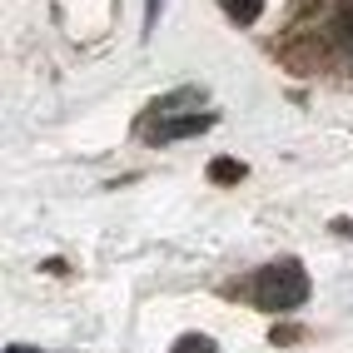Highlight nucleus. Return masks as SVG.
Masks as SVG:
<instances>
[{"mask_svg": "<svg viewBox=\"0 0 353 353\" xmlns=\"http://www.w3.org/2000/svg\"><path fill=\"white\" fill-rule=\"evenodd\" d=\"M249 299L264 314H294L309 303V274H303L299 259H274L249 279Z\"/></svg>", "mask_w": 353, "mask_h": 353, "instance_id": "1", "label": "nucleus"}, {"mask_svg": "<svg viewBox=\"0 0 353 353\" xmlns=\"http://www.w3.org/2000/svg\"><path fill=\"white\" fill-rule=\"evenodd\" d=\"M209 125H214V114H159V125H150V139L154 145H174V139H190V134H204Z\"/></svg>", "mask_w": 353, "mask_h": 353, "instance_id": "2", "label": "nucleus"}, {"mask_svg": "<svg viewBox=\"0 0 353 353\" xmlns=\"http://www.w3.org/2000/svg\"><path fill=\"white\" fill-rule=\"evenodd\" d=\"M219 6H224L229 20H239V26H254V20L264 15V0H219Z\"/></svg>", "mask_w": 353, "mask_h": 353, "instance_id": "3", "label": "nucleus"}, {"mask_svg": "<svg viewBox=\"0 0 353 353\" xmlns=\"http://www.w3.org/2000/svg\"><path fill=\"white\" fill-rule=\"evenodd\" d=\"M170 353H219V348H214V339H209V334H179Z\"/></svg>", "mask_w": 353, "mask_h": 353, "instance_id": "4", "label": "nucleus"}, {"mask_svg": "<svg viewBox=\"0 0 353 353\" xmlns=\"http://www.w3.org/2000/svg\"><path fill=\"white\" fill-rule=\"evenodd\" d=\"M209 179H214V184L244 179V164H239V159H214V164H209Z\"/></svg>", "mask_w": 353, "mask_h": 353, "instance_id": "5", "label": "nucleus"}, {"mask_svg": "<svg viewBox=\"0 0 353 353\" xmlns=\"http://www.w3.org/2000/svg\"><path fill=\"white\" fill-rule=\"evenodd\" d=\"M159 10H164V0H150V6H145V35H154V20H159Z\"/></svg>", "mask_w": 353, "mask_h": 353, "instance_id": "6", "label": "nucleus"}, {"mask_svg": "<svg viewBox=\"0 0 353 353\" xmlns=\"http://www.w3.org/2000/svg\"><path fill=\"white\" fill-rule=\"evenodd\" d=\"M339 30H343V40L353 45V0H348V6H343V15H339Z\"/></svg>", "mask_w": 353, "mask_h": 353, "instance_id": "7", "label": "nucleus"}, {"mask_svg": "<svg viewBox=\"0 0 353 353\" xmlns=\"http://www.w3.org/2000/svg\"><path fill=\"white\" fill-rule=\"evenodd\" d=\"M6 353H45V348H30V343H10Z\"/></svg>", "mask_w": 353, "mask_h": 353, "instance_id": "8", "label": "nucleus"}]
</instances>
